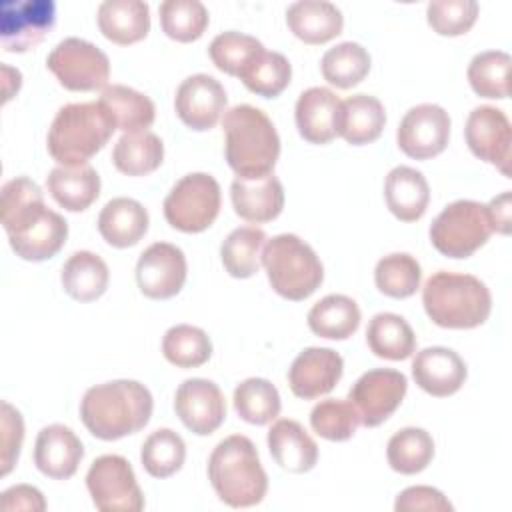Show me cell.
Here are the masks:
<instances>
[{
  "label": "cell",
  "mask_w": 512,
  "mask_h": 512,
  "mask_svg": "<svg viewBox=\"0 0 512 512\" xmlns=\"http://www.w3.org/2000/svg\"><path fill=\"white\" fill-rule=\"evenodd\" d=\"M492 236L486 204L456 200L448 204L430 224L432 246L448 258H470Z\"/></svg>",
  "instance_id": "8"
},
{
  "label": "cell",
  "mask_w": 512,
  "mask_h": 512,
  "mask_svg": "<svg viewBox=\"0 0 512 512\" xmlns=\"http://www.w3.org/2000/svg\"><path fill=\"white\" fill-rule=\"evenodd\" d=\"M396 512H452V502L432 486H410L396 496Z\"/></svg>",
  "instance_id": "50"
},
{
  "label": "cell",
  "mask_w": 512,
  "mask_h": 512,
  "mask_svg": "<svg viewBox=\"0 0 512 512\" xmlns=\"http://www.w3.org/2000/svg\"><path fill=\"white\" fill-rule=\"evenodd\" d=\"M56 24L52 0H4L0 6V42L6 52L20 54L38 46Z\"/></svg>",
  "instance_id": "13"
},
{
  "label": "cell",
  "mask_w": 512,
  "mask_h": 512,
  "mask_svg": "<svg viewBox=\"0 0 512 512\" xmlns=\"http://www.w3.org/2000/svg\"><path fill=\"white\" fill-rule=\"evenodd\" d=\"M386 124L382 102L368 94H354L342 100L338 136L352 146H364L380 138Z\"/></svg>",
  "instance_id": "30"
},
{
  "label": "cell",
  "mask_w": 512,
  "mask_h": 512,
  "mask_svg": "<svg viewBox=\"0 0 512 512\" xmlns=\"http://www.w3.org/2000/svg\"><path fill=\"white\" fill-rule=\"evenodd\" d=\"M266 232L256 226H240L232 230L220 246L224 270L232 278H250L262 264V248Z\"/></svg>",
  "instance_id": "36"
},
{
  "label": "cell",
  "mask_w": 512,
  "mask_h": 512,
  "mask_svg": "<svg viewBox=\"0 0 512 512\" xmlns=\"http://www.w3.org/2000/svg\"><path fill=\"white\" fill-rule=\"evenodd\" d=\"M450 116L438 104L412 106L398 124V148L414 160H428L444 152L450 140Z\"/></svg>",
  "instance_id": "14"
},
{
  "label": "cell",
  "mask_w": 512,
  "mask_h": 512,
  "mask_svg": "<svg viewBox=\"0 0 512 512\" xmlns=\"http://www.w3.org/2000/svg\"><path fill=\"white\" fill-rule=\"evenodd\" d=\"M208 478L218 498L232 508H250L264 500L268 476L254 442L232 434L216 444L208 460Z\"/></svg>",
  "instance_id": "4"
},
{
  "label": "cell",
  "mask_w": 512,
  "mask_h": 512,
  "mask_svg": "<svg viewBox=\"0 0 512 512\" xmlns=\"http://www.w3.org/2000/svg\"><path fill=\"white\" fill-rule=\"evenodd\" d=\"M492 232L510 234V192H502L486 204Z\"/></svg>",
  "instance_id": "52"
},
{
  "label": "cell",
  "mask_w": 512,
  "mask_h": 512,
  "mask_svg": "<svg viewBox=\"0 0 512 512\" xmlns=\"http://www.w3.org/2000/svg\"><path fill=\"white\" fill-rule=\"evenodd\" d=\"M150 390L136 380H112L86 390L80 418L86 430L100 440H120L140 432L152 416Z\"/></svg>",
  "instance_id": "2"
},
{
  "label": "cell",
  "mask_w": 512,
  "mask_h": 512,
  "mask_svg": "<svg viewBox=\"0 0 512 512\" xmlns=\"http://www.w3.org/2000/svg\"><path fill=\"white\" fill-rule=\"evenodd\" d=\"M320 70L328 84L348 90L368 76L370 54L358 42H340L324 52Z\"/></svg>",
  "instance_id": "37"
},
{
  "label": "cell",
  "mask_w": 512,
  "mask_h": 512,
  "mask_svg": "<svg viewBox=\"0 0 512 512\" xmlns=\"http://www.w3.org/2000/svg\"><path fill=\"white\" fill-rule=\"evenodd\" d=\"M148 212L134 198H112L98 214V232L114 248H130L148 232Z\"/></svg>",
  "instance_id": "26"
},
{
  "label": "cell",
  "mask_w": 512,
  "mask_h": 512,
  "mask_svg": "<svg viewBox=\"0 0 512 512\" xmlns=\"http://www.w3.org/2000/svg\"><path fill=\"white\" fill-rule=\"evenodd\" d=\"M292 78V66L288 58L280 52L264 50L254 64L240 76L244 86L262 96V98H276L280 96Z\"/></svg>",
  "instance_id": "46"
},
{
  "label": "cell",
  "mask_w": 512,
  "mask_h": 512,
  "mask_svg": "<svg viewBox=\"0 0 512 512\" xmlns=\"http://www.w3.org/2000/svg\"><path fill=\"white\" fill-rule=\"evenodd\" d=\"M0 474L6 476L14 468L20 456V448L24 442V420L22 414L10 404L2 402V412H0Z\"/></svg>",
  "instance_id": "49"
},
{
  "label": "cell",
  "mask_w": 512,
  "mask_h": 512,
  "mask_svg": "<svg viewBox=\"0 0 512 512\" xmlns=\"http://www.w3.org/2000/svg\"><path fill=\"white\" fill-rule=\"evenodd\" d=\"M228 96L224 86L210 74H192L180 82L174 108L178 118L196 132H204L216 126L226 112Z\"/></svg>",
  "instance_id": "18"
},
{
  "label": "cell",
  "mask_w": 512,
  "mask_h": 512,
  "mask_svg": "<svg viewBox=\"0 0 512 512\" xmlns=\"http://www.w3.org/2000/svg\"><path fill=\"white\" fill-rule=\"evenodd\" d=\"M224 154L238 178L272 174L280 156V136L272 120L256 106L238 104L224 112Z\"/></svg>",
  "instance_id": "3"
},
{
  "label": "cell",
  "mask_w": 512,
  "mask_h": 512,
  "mask_svg": "<svg viewBox=\"0 0 512 512\" xmlns=\"http://www.w3.org/2000/svg\"><path fill=\"white\" fill-rule=\"evenodd\" d=\"M342 100L322 86L304 90L294 108L298 134L310 144H328L338 136Z\"/></svg>",
  "instance_id": "22"
},
{
  "label": "cell",
  "mask_w": 512,
  "mask_h": 512,
  "mask_svg": "<svg viewBox=\"0 0 512 512\" xmlns=\"http://www.w3.org/2000/svg\"><path fill=\"white\" fill-rule=\"evenodd\" d=\"M230 198L234 212L254 224H264L280 216L284 208V188L274 176L262 178H234L230 184Z\"/></svg>",
  "instance_id": "23"
},
{
  "label": "cell",
  "mask_w": 512,
  "mask_h": 512,
  "mask_svg": "<svg viewBox=\"0 0 512 512\" xmlns=\"http://www.w3.org/2000/svg\"><path fill=\"white\" fill-rule=\"evenodd\" d=\"M114 130L116 124L100 102H72L56 112L48 128V152L60 166L88 164Z\"/></svg>",
  "instance_id": "6"
},
{
  "label": "cell",
  "mask_w": 512,
  "mask_h": 512,
  "mask_svg": "<svg viewBox=\"0 0 512 512\" xmlns=\"http://www.w3.org/2000/svg\"><path fill=\"white\" fill-rule=\"evenodd\" d=\"M174 410L192 434L208 436L222 426L226 418V400L216 382L188 378L176 388Z\"/></svg>",
  "instance_id": "17"
},
{
  "label": "cell",
  "mask_w": 512,
  "mask_h": 512,
  "mask_svg": "<svg viewBox=\"0 0 512 512\" xmlns=\"http://www.w3.org/2000/svg\"><path fill=\"white\" fill-rule=\"evenodd\" d=\"M408 390V380L392 368H374L364 372L350 388L348 400L354 404L360 424L376 428L386 422L402 404Z\"/></svg>",
  "instance_id": "12"
},
{
  "label": "cell",
  "mask_w": 512,
  "mask_h": 512,
  "mask_svg": "<svg viewBox=\"0 0 512 512\" xmlns=\"http://www.w3.org/2000/svg\"><path fill=\"white\" fill-rule=\"evenodd\" d=\"M84 458V446L72 428L64 424L44 426L34 444L36 468L52 480H68Z\"/></svg>",
  "instance_id": "21"
},
{
  "label": "cell",
  "mask_w": 512,
  "mask_h": 512,
  "mask_svg": "<svg viewBox=\"0 0 512 512\" xmlns=\"http://www.w3.org/2000/svg\"><path fill=\"white\" fill-rule=\"evenodd\" d=\"M98 102L112 116L116 130H122L124 134L144 132L154 124V118H156L154 102L146 94L130 86H122V84L106 86Z\"/></svg>",
  "instance_id": "32"
},
{
  "label": "cell",
  "mask_w": 512,
  "mask_h": 512,
  "mask_svg": "<svg viewBox=\"0 0 512 512\" xmlns=\"http://www.w3.org/2000/svg\"><path fill=\"white\" fill-rule=\"evenodd\" d=\"M158 12L162 32L184 44L198 40L210 22L206 6L198 0H164Z\"/></svg>",
  "instance_id": "45"
},
{
  "label": "cell",
  "mask_w": 512,
  "mask_h": 512,
  "mask_svg": "<svg viewBox=\"0 0 512 512\" xmlns=\"http://www.w3.org/2000/svg\"><path fill=\"white\" fill-rule=\"evenodd\" d=\"M98 28L114 44L140 42L150 30V6L142 0H106L98 6Z\"/></svg>",
  "instance_id": "28"
},
{
  "label": "cell",
  "mask_w": 512,
  "mask_h": 512,
  "mask_svg": "<svg viewBox=\"0 0 512 512\" xmlns=\"http://www.w3.org/2000/svg\"><path fill=\"white\" fill-rule=\"evenodd\" d=\"M50 196L68 212H82L100 196V176L90 164L56 166L46 176Z\"/></svg>",
  "instance_id": "29"
},
{
  "label": "cell",
  "mask_w": 512,
  "mask_h": 512,
  "mask_svg": "<svg viewBox=\"0 0 512 512\" xmlns=\"http://www.w3.org/2000/svg\"><path fill=\"white\" fill-rule=\"evenodd\" d=\"M422 304L436 326L470 330L488 320L492 296L488 286L472 274L438 270L422 288Z\"/></svg>",
  "instance_id": "5"
},
{
  "label": "cell",
  "mask_w": 512,
  "mask_h": 512,
  "mask_svg": "<svg viewBox=\"0 0 512 512\" xmlns=\"http://www.w3.org/2000/svg\"><path fill=\"white\" fill-rule=\"evenodd\" d=\"M478 12L476 0H432L426 8V20L440 36H462L474 26Z\"/></svg>",
  "instance_id": "48"
},
{
  "label": "cell",
  "mask_w": 512,
  "mask_h": 512,
  "mask_svg": "<svg viewBox=\"0 0 512 512\" xmlns=\"http://www.w3.org/2000/svg\"><path fill=\"white\" fill-rule=\"evenodd\" d=\"M60 280L64 292L70 298L78 302H92L106 292L110 272L106 262L98 254L78 250L64 262Z\"/></svg>",
  "instance_id": "31"
},
{
  "label": "cell",
  "mask_w": 512,
  "mask_h": 512,
  "mask_svg": "<svg viewBox=\"0 0 512 512\" xmlns=\"http://www.w3.org/2000/svg\"><path fill=\"white\" fill-rule=\"evenodd\" d=\"M422 280L418 260L406 252H394L378 260L374 268L376 288L390 298H408L416 294Z\"/></svg>",
  "instance_id": "44"
},
{
  "label": "cell",
  "mask_w": 512,
  "mask_h": 512,
  "mask_svg": "<svg viewBox=\"0 0 512 512\" xmlns=\"http://www.w3.org/2000/svg\"><path fill=\"white\" fill-rule=\"evenodd\" d=\"M48 70L60 86L72 92H92L106 88L110 78L108 56L92 42L82 38L60 40L46 58Z\"/></svg>",
  "instance_id": "10"
},
{
  "label": "cell",
  "mask_w": 512,
  "mask_h": 512,
  "mask_svg": "<svg viewBox=\"0 0 512 512\" xmlns=\"http://www.w3.org/2000/svg\"><path fill=\"white\" fill-rule=\"evenodd\" d=\"M162 354L178 368H198L210 360L212 342L202 328L176 324L162 338Z\"/></svg>",
  "instance_id": "42"
},
{
  "label": "cell",
  "mask_w": 512,
  "mask_h": 512,
  "mask_svg": "<svg viewBox=\"0 0 512 512\" xmlns=\"http://www.w3.org/2000/svg\"><path fill=\"white\" fill-rule=\"evenodd\" d=\"M310 426L320 438L330 442H344L356 434L360 416L350 400L328 398L312 408Z\"/></svg>",
  "instance_id": "47"
},
{
  "label": "cell",
  "mask_w": 512,
  "mask_h": 512,
  "mask_svg": "<svg viewBox=\"0 0 512 512\" xmlns=\"http://www.w3.org/2000/svg\"><path fill=\"white\" fill-rule=\"evenodd\" d=\"M388 210L402 222H416L424 216L430 202V186L424 174L410 166H396L384 182Z\"/></svg>",
  "instance_id": "25"
},
{
  "label": "cell",
  "mask_w": 512,
  "mask_h": 512,
  "mask_svg": "<svg viewBox=\"0 0 512 512\" xmlns=\"http://www.w3.org/2000/svg\"><path fill=\"white\" fill-rule=\"evenodd\" d=\"M466 362L458 352L444 346H428L412 360L414 382L430 396L446 398L456 394L466 382Z\"/></svg>",
  "instance_id": "20"
},
{
  "label": "cell",
  "mask_w": 512,
  "mask_h": 512,
  "mask_svg": "<svg viewBox=\"0 0 512 512\" xmlns=\"http://www.w3.org/2000/svg\"><path fill=\"white\" fill-rule=\"evenodd\" d=\"M220 184L206 172L182 176L164 198L166 222L186 234L204 232L220 212Z\"/></svg>",
  "instance_id": "9"
},
{
  "label": "cell",
  "mask_w": 512,
  "mask_h": 512,
  "mask_svg": "<svg viewBox=\"0 0 512 512\" xmlns=\"http://www.w3.org/2000/svg\"><path fill=\"white\" fill-rule=\"evenodd\" d=\"M264 50L266 48L258 38L228 30L210 42L208 54L218 70L240 78Z\"/></svg>",
  "instance_id": "41"
},
{
  "label": "cell",
  "mask_w": 512,
  "mask_h": 512,
  "mask_svg": "<svg viewBox=\"0 0 512 512\" xmlns=\"http://www.w3.org/2000/svg\"><path fill=\"white\" fill-rule=\"evenodd\" d=\"M186 256L170 242L150 244L136 262V284L152 300L176 296L186 282Z\"/></svg>",
  "instance_id": "15"
},
{
  "label": "cell",
  "mask_w": 512,
  "mask_h": 512,
  "mask_svg": "<svg viewBox=\"0 0 512 512\" xmlns=\"http://www.w3.org/2000/svg\"><path fill=\"white\" fill-rule=\"evenodd\" d=\"M232 400L238 416L254 426L272 422L282 408L276 386L266 378H246L234 388Z\"/></svg>",
  "instance_id": "40"
},
{
  "label": "cell",
  "mask_w": 512,
  "mask_h": 512,
  "mask_svg": "<svg viewBox=\"0 0 512 512\" xmlns=\"http://www.w3.org/2000/svg\"><path fill=\"white\" fill-rule=\"evenodd\" d=\"M2 226L10 248L28 262L56 256L68 238V222L46 208L40 186L26 176L2 186Z\"/></svg>",
  "instance_id": "1"
},
{
  "label": "cell",
  "mask_w": 512,
  "mask_h": 512,
  "mask_svg": "<svg viewBox=\"0 0 512 512\" xmlns=\"http://www.w3.org/2000/svg\"><path fill=\"white\" fill-rule=\"evenodd\" d=\"M344 372L342 356L332 348L310 346L304 348L288 370V384L294 396L302 400H314L340 382Z\"/></svg>",
  "instance_id": "19"
},
{
  "label": "cell",
  "mask_w": 512,
  "mask_h": 512,
  "mask_svg": "<svg viewBox=\"0 0 512 512\" xmlns=\"http://www.w3.org/2000/svg\"><path fill=\"white\" fill-rule=\"evenodd\" d=\"M186 460V444L182 436L170 428L154 430L142 444L140 462L152 478H168L176 474Z\"/></svg>",
  "instance_id": "43"
},
{
  "label": "cell",
  "mask_w": 512,
  "mask_h": 512,
  "mask_svg": "<svg viewBox=\"0 0 512 512\" xmlns=\"http://www.w3.org/2000/svg\"><path fill=\"white\" fill-rule=\"evenodd\" d=\"M286 24L298 40L306 44H324L342 32L344 16L332 2L300 0L288 6Z\"/></svg>",
  "instance_id": "27"
},
{
  "label": "cell",
  "mask_w": 512,
  "mask_h": 512,
  "mask_svg": "<svg viewBox=\"0 0 512 512\" xmlns=\"http://www.w3.org/2000/svg\"><path fill=\"white\" fill-rule=\"evenodd\" d=\"M2 510H32L42 512L46 510V500L42 492L30 484H16L2 492Z\"/></svg>",
  "instance_id": "51"
},
{
  "label": "cell",
  "mask_w": 512,
  "mask_h": 512,
  "mask_svg": "<svg viewBox=\"0 0 512 512\" xmlns=\"http://www.w3.org/2000/svg\"><path fill=\"white\" fill-rule=\"evenodd\" d=\"M12 70L14 68H10V66H2V74H4V102H8L18 90H20V86H22V76H18V78H10L12 76Z\"/></svg>",
  "instance_id": "53"
},
{
  "label": "cell",
  "mask_w": 512,
  "mask_h": 512,
  "mask_svg": "<svg viewBox=\"0 0 512 512\" xmlns=\"http://www.w3.org/2000/svg\"><path fill=\"white\" fill-rule=\"evenodd\" d=\"M510 54L502 50L478 52L468 64V82L482 98L504 100L510 96Z\"/></svg>",
  "instance_id": "39"
},
{
  "label": "cell",
  "mask_w": 512,
  "mask_h": 512,
  "mask_svg": "<svg viewBox=\"0 0 512 512\" xmlns=\"http://www.w3.org/2000/svg\"><path fill=\"white\" fill-rule=\"evenodd\" d=\"M366 342L374 356L386 360H406L416 350L412 326L394 312H380L372 316L366 328Z\"/></svg>",
  "instance_id": "34"
},
{
  "label": "cell",
  "mask_w": 512,
  "mask_h": 512,
  "mask_svg": "<svg viewBox=\"0 0 512 512\" xmlns=\"http://www.w3.org/2000/svg\"><path fill=\"white\" fill-rule=\"evenodd\" d=\"M262 266L272 290L292 302L312 296L322 280L324 266L310 244L296 234H278L262 248Z\"/></svg>",
  "instance_id": "7"
},
{
  "label": "cell",
  "mask_w": 512,
  "mask_h": 512,
  "mask_svg": "<svg viewBox=\"0 0 512 512\" xmlns=\"http://www.w3.org/2000/svg\"><path fill=\"white\" fill-rule=\"evenodd\" d=\"M86 488L102 512H140L144 508V494L124 456H98L88 468Z\"/></svg>",
  "instance_id": "11"
},
{
  "label": "cell",
  "mask_w": 512,
  "mask_h": 512,
  "mask_svg": "<svg viewBox=\"0 0 512 512\" xmlns=\"http://www.w3.org/2000/svg\"><path fill=\"white\" fill-rule=\"evenodd\" d=\"M358 304L344 294H328L308 312V328L328 340H346L360 326Z\"/></svg>",
  "instance_id": "33"
},
{
  "label": "cell",
  "mask_w": 512,
  "mask_h": 512,
  "mask_svg": "<svg viewBox=\"0 0 512 512\" xmlns=\"http://www.w3.org/2000/svg\"><path fill=\"white\" fill-rule=\"evenodd\" d=\"M268 450L274 462L292 474H304L318 462V446L296 420L280 418L268 430Z\"/></svg>",
  "instance_id": "24"
},
{
  "label": "cell",
  "mask_w": 512,
  "mask_h": 512,
  "mask_svg": "<svg viewBox=\"0 0 512 512\" xmlns=\"http://www.w3.org/2000/svg\"><path fill=\"white\" fill-rule=\"evenodd\" d=\"M164 160V144L150 130L122 134L112 150V162L126 176H146Z\"/></svg>",
  "instance_id": "35"
},
{
  "label": "cell",
  "mask_w": 512,
  "mask_h": 512,
  "mask_svg": "<svg viewBox=\"0 0 512 512\" xmlns=\"http://www.w3.org/2000/svg\"><path fill=\"white\" fill-rule=\"evenodd\" d=\"M464 136L476 158L496 166L504 176H510L512 128L504 110L496 106L474 108L468 114Z\"/></svg>",
  "instance_id": "16"
},
{
  "label": "cell",
  "mask_w": 512,
  "mask_h": 512,
  "mask_svg": "<svg viewBox=\"0 0 512 512\" xmlns=\"http://www.w3.org/2000/svg\"><path fill=\"white\" fill-rule=\"evenodd\" d=\"M386 458L394 472L406 476L418 474L434 458V440L424 428H402L388 440Z\"/></svg>",
  "instance_id": "38"
}]
</instances>
